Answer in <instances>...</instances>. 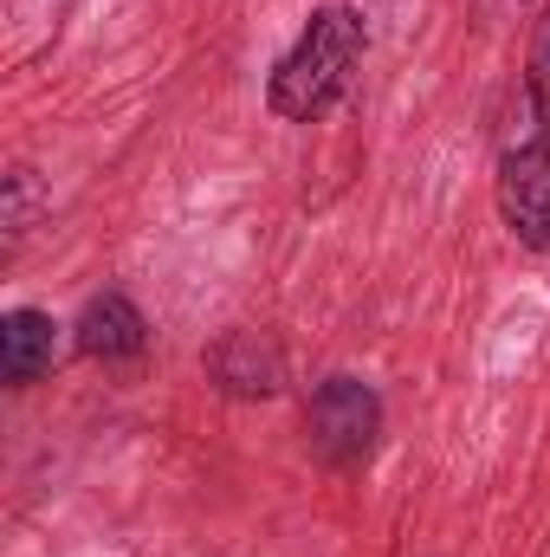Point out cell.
<instances>
[{
    "label": "cell",
    "mask_w": 550,
    "mask_h": 557,
    "mask_svg": "<svg viewBox=\"0 0 550 557\" xmlns=\"http://www.w3.org/2000/svg\"><path fill=\"white\" fill-rule=\"evenodd\" d=\"M370 46V26L357 7H317L311 26L298 33V46L278 59L273 85H266V104H273L285 124H317L343 91H350V72Z\"/></svg>",
    "instance_id": "obj_1"
},
{
    "label": "cell",
    "mask_w": 550,
    "mask_h": 557,
    "mask_svg": "<svg viewBox=\"0 0 550 557\" xmlns=\"http://www.w3.org/2000/svg\"><path fill=\"white\" fill-rule=\"evenodd\" d=\"M304 434L324 467H357V460H370V447L383 434V396L363 376H324L304 409Z\"/></svg>",
    "instance_id": "obj_2"
},
{
    "label": "cell",
    "mask_w": 550,
    "mask_h": 557,
    "mask_svg": "<svg viewBox=\"0 0 550 557\" xmlns=\"http://www.w3.org/2000/svg\"><path fill=\"white\" fill-rule=\"evenodd\" d=\"M499 214L532 253H550V137L505 149V162H499Z\"/></svg>",
    "instance_id": "obj_3"
},
{
    "label": "cell",
    "mask_w": 550,
    "mask_h": 557,
    "mask_svg": "<svg viewBox=\"0 0 550 557\" xmlns=\"http://www.w3.org/2000/svg\"><path fill=\"white\" fill-rule=\"evenodd\" d=\"M208 376L227 389V396H278L285 383V363L260 331H227L214 350H208Z\"/></svg>",
    "instance_id": "obj_4"
},
{
    "label": "cell",
    "mask_w": 550,
    "mask_h": 557,
    "mask_svg": "<svg viewBox=\"0 0 550 557\" xmlns=\"http://www.w3.org/2000/svg\"><path fill=\"white\" fill-rule=\"evenodd\" d=\"M142 344H149V324H142V311L124 292H98V298L78 311V350H85V357L130 363V357H142Z\"/></svg>",
    "instance_id": "obj_5"
},
{
    "label": "cell",
    "mask_w": 550,
    "mask_h": 557,
    "mask_svg": "<svg viewBox=\"0 0 550 557\" xmlns=\"http://www.w3.org/2000/svg\"><path fill=\"white\" fill-rule=\"evenodd\" d=\"M52 357H59V324H52L46 311L20 305V311L0 318V376H7V389L39 383V376L52 370Z\"/></svg>",
    "instance_id": "obj_6"
},
{
    "label": "cell",
    "mask_w": 550,
    "mask_h": 557,
    "mask_svg": "<svg viewBox=\"0 0 550 557\" xmlns=\"http://www.w3.org/2000/svg\"><path fill=\"white\" fill-rule=\"evenodd\" d=\"M525 98H532L538 137H550V13L538 20V39H532V72H525Z\"/></svg>",
    "instance_id": "obj_7"
}]
</instances>
